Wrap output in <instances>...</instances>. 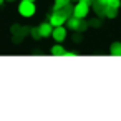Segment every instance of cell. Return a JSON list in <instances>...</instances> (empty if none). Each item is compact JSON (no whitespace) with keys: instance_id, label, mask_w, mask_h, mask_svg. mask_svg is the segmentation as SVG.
<instances>
[{"instance_id":"obj_1","label":"cell","mask_w":121,"mask_h":121,"mask_svg":"<svg viewBox=\"0 0 121 121\" xmlns=\"http://www.w3.org/2000/svg\"><path fill=\"white\" fill-rule=\"evenodd\" d=\"M37 12V7H35V2H28V0H22L18 4V13L23 17V18H30L33 17Z\"/></svg>"},{"instance_id":"obj_2","label":"cell","mask_w":121,"mask_h":121,"mask_svg":"<svg viewBox=\"0 0 121 121\" xmlns=\"http://www.w3.org/2000/svg\"><path fill=\"white\" fill-rule=\"evenodd\" d=\"M65 23H68V28L73 30V32H85V30L90 27V25L85 22V18H76V17H73V15H70Z\"/></svg>"},{"instance_id":"obj_3","label":"cell","mask_w":121,"mask_h":121,"mask_svg":"<svg viewBox=\"0 0 121 121\" xmlns=\"http://www.w3.org/2000/svg\"><path fill=\"white\" fill-rule=\"evenodd\" d=\"M90 13V5L88 4H83V2H76L73 5V12L71 15L76 17V18H86Z\"/></svg>"},{"instance_id":"obj_4","label":"cell","mask_w":121,"mask_h":121,"mask_svg":"<svg viewBox=\"0 0 121 121\" xmlns=\"http://www.w3.org/2000/svg\"><path fill=\"white\" fill-rule=\"evenodd\" d=\"M66 15L61 12V10H53V13L50 15V20H48V23L52 25V27H58V25H65V22H66Z\"/></svg>"},{"instance_id":"obj_5","label":"cell","mask_w":121,"mask_h":121,"mask_svg":"<svg viewBox=\"0 0 121 121\" xmlns=\"http://www.w3.org/2000/svg\"><path fill=\"white\" fill-rule=\"evenodd\" d=\"M66 35H68V32H66V28H65L63 25H58V27H53V32H52V37H53V40H55V42H58V43H61L63 40H66Z\"/></svg>"},{"instance_id":"obj_6","label":"cell","mask_w":121,"mask_h":121,"mask_svg":"<svg viewBox=\"0 0 121 121\" xmlns=\"http://www.w3.org/2000/svg\"><path fill=\"white\" fill-rule=\"evenodd\" d=\"M38 28V33H40V38H47V37H52V32H53V27L50 23H42Z\"/></svg>"},{"instance_id":"obj_7","label":"cell","mask_w":121,"mask_h":121,"mask_svg":"<svg viewBox=\"0 0 121 121\" xmlns=\"http://www.w3.org/2000/svg\"><path fill=\"white\" fill-rule=\"evenodd\" d=\"M118 15V9H113V7H108L104 5L103 10H101V17H108V18H116Z\"/></svg>"},{"instance_id":"obj_8","label":"cell","mask_w":121,"mask_h":121,"mask_svg":"<svg viewBox=\"0 0 121 121\" xmlns=\"http://www.w3.org/2000/svg\"><path fill=\"white\" fill-rule=\"evenodd\" d=\"M12 33H13V35H17V33H18L17 40H20L23 35H27V33H28V30H27L25 27H22V25H13V27H12Z\"/></svg>"},{"instance_id":"obj_9","label":"cell","mask_w":121,"mask_h":121,"mask_svg":"<svg viewBox=\"0 0 121 121\" xmlns=\"http://www.w3.org/2000/svg\"><path fill=\"white\" fill-rule=\"evenodd\" d=\"M109 53L113 56H121V42H114L109 47Z\"/></svg>"},{"instance_id":"obj_10","label":"cell","mask_w":121,"mask_h":121,"mask_svg":"<svg viewBox=\"0 0 121 121\" xmlns=\"http://www.w3.org/2000/svg\"><path fill=\"white\" fill-rule=\"evenodd\" d=\"M63 53H65V48L61 45H53L52 47V55L53 56H63Z\"/></svg>"},{"instance_id":"obj_11","label":"cell","mask_w":121,"mask_h":121,"mask_svg":"<svg viewBox=\"0 0 121 121\" xmlns=\"http://www.w3.org/2000/svg\"><path fill=\"white\" fill-rule=\"evenodd\" d=\"M68 4H71V0H55V10L63 9V7H66Z\"/></svg>"},{"instance_id":"obj_12","label":"cell","mask_w":121,"mask_h":121,"mask_svg":"<svg viewBox=\"0 0 121 121\" xmlns=\"http://www.w3.org/2000/svg\"><path fill=\"white\" fill-rule=\"evenodd\" d=\"M106 5H108V7H113V9H119V5H121V0H108V2H106Z\"/></svg>"},{"instance_id":"obj_13","label":"cell","mask_w":121,"mask_h":121,"mask_svg":"<svg viewBox=\"0 0 121 121\" xmlns=\"http://www.w3.org/2000/svg\"><path fill=\"white\" fill-rule=\"evenodd\" d=\"M30 33H32V37L35 38V40H40V33H38V28H32V30H28Z\"/></svg>"},{"instance_id":"obj_14","label":"cell","mask_w":121,"mask_h":121,"mask_svg":"<svg viewBox=\"0 0 121 121\" xmlns=\"http://www.w3.org/2000/svg\"><path fill=\"white\" fill-rule=\"evenodd\" d=\"M63 56H66V58H68V56H76V53H73V52H66V50H65Z\"/></svg>"},{"instance_id":"obj_15","label":"cell","mask_w":121,"mask_h":121,"mask_svg":"<svg viewBox=\"0 0 121 121\" xmlns=\"http://www.w3.org/2000/svg\"><path fill=\"white\" fill-rule=\"evenodd\" d=\"M88 25H91V27H99V20H93V22L88 23Z\"/></svg>"},{"instance_id":"obj_16","label":"cell","mask_w":121,"mask_h":121,"mask_svg":"<svg viewBox=\"0 0 121 121\" xmlns=\"http://www.w3.org/2000/svg\"><path fill=\"white\" fill-rule=\"evenodd\" d=\"M93 2H96V4H99V5H106L108 0H93Z\"/></svg>"},{"instance_id":"obj_17","label":"cell","mask_w":121,"mask_h":121,"mask_svg":"<svg viewBox=\"0 0 121 121\" xmlns=\"http://www.w3.org/2000/svg\"><path fill=\"white\" fill-rule=\"evenodd\" d=\"M78 2H83V4H88V5H91V4H93V0H78Z\"/></svg>"},{"instance_id":"obj_18","label":"cell","mask_w":121,"mask_h":121,"mask_svg":"<svg viewBox=\"0 0 121 121\" xmlns=\"http://www.w3.org/2000/svg\"><path fill=\"white\" fill-rule=\"evenodd\" d=\"M4 2H5V0H0V5H2V4H4Z\"/></svg>"},{"instance_id":"obj_19","label":"cell","mask_w":121,"mask_h":121,"mask_svg":"<svg viewBox=\"0 0 121 121\" xmlns=\"http://www.w3.org/2000/svg\"><path fill=\"white\" fill-rule=\"evenodd\" d=\"M5 2H15V0H5Z\"/></svg>"},{"instance_id":"obj_20","label":"cell","mask_w":121,"mask_h":121,"mask_svg":"<svg viewBox=\"0 0 121 121\" xmlns=\"http://www.w3.org/2000/svg\"><path fill=\"white\" fill-rule=\"evenodd\" d=\"M28 2H35V0H28Z\"/></svg>"}]
</instances>
